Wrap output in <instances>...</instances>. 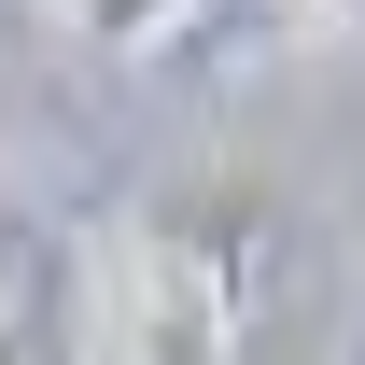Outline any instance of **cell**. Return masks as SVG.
<instances>
[{
  "label": "cell",
  "mask_w": 365,
  "mask_h": 365,
  "mask_svg": "<svg viewBox=\"0 0 365 365\" xmlns=\"http://www.w3.org/2000/svg\"><path fill=\"white\" fill-rule=\"evenodd\" d=\"M337 253L267 182H169L85 267V365H323Z\"/></svg>",
  "instance_id": "cell-1"
},
{
  "label": "cell",
  "mask_w": 365,
  "mask_h": 365,
  "mask_svg": "<svg viewBox=\"0 0 365 365\" xmlns=\"http://www.w3.org/2000/svg\"><path fill=\"white\" fill-rule=\"evenodd\" d=\"M0 365H85V267L29 197H0Z\"/></svg>",
  "instance_id": "cell-2"
},
{
  "label": "cell",
  "mask_w": 365,
  "mask_h": 365,
  "mask_svg": "<svg viewBox=\"0 0 365 365\" xmlns=\"http://www.w3.org/2000/svg\"><path fill=\"white\" fill-rule=\"evenodd\" d=\"M85 43H113V56H155V43H182L197 29V0H56Z\"/></svg>",
  "instance_id": "cell-3"
},
{
  "label": "cell",
  "mask_w": 365,
  "mask_h": 365,
  "mask_svg": "<svg viewBox=\"0 0 365 365\" xmlns=\"http://www.w3.org/2000/svg\"><path fill=\"white\" fill-rule=\"evenodd\" d=\"M323 14H337V0H197L182 56H197V43H211V56H225V43H281V29H323Z\"/></svg>",
  "instance_id": "cell-4"
},
{
  "label": "cell",
  "mask_w": 365,
  "mask_h": 365,
  "mask_svg": "<svg viewBox=\"0 0 365 365\" xmlns=\"http://www.w3.org/2000/svg\"><path fill=\"white\" fill-rule=\"evenodd\" d=\"M0 29H14V0H0Z\"/></svg>",
  "instance_id": "cell-5"
}]
</instances>
